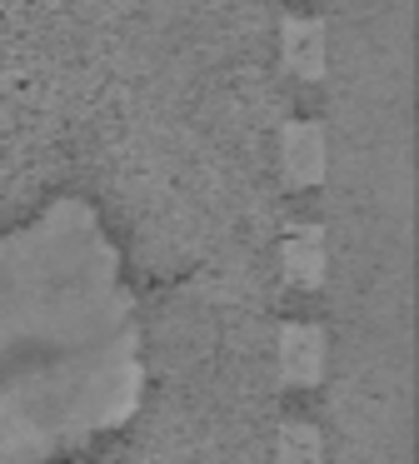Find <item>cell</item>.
I'll use <instances>...</instances> for the list:
<instances>
[{
    "mask_svg": "<svg viewBox=\"0 0 419 464\" xmlns=\"http://www.w3.org/2000/svg\"><path fill=\"white\" fill-rule=\"evenodd\" d=\"M279 374L289 384H319V374H325V334L315 324H289L279 334Z\"/></svg>",
    "mask_w": 419,
    "mask_h": 464,
    "instance_id": "cell-1",
    "label": "cell"
},
{
    "mask_svg": "<svg viewBox=\"0 0 419 464\" xmlns=\"http://www.w3.org/2000/svg\"><path fill=\"white\" fill-rule=\"evenodd\" d=\"M279 160H285L289 185H319L325 180V130L309 125V121L289 125L285 145H279Z\"/></svg>",
    "mask_w": 419,
    "mask_h": 464,
    "instance_id": "cell-2",
    "label": "cell"
},
{
    "mask_svg": "<svg viewBox=\"0 0 419 464\" xmlns=\"http://www.w3.org/2000/svg\"><path fill=\"white\" fill-rule=\"evenodd\" d=\"M285 275L295 285L325 280V235H319V225H295L285 235Z\"/></svg>",
    "mask_w": 419,
    "mask_h": 464,
    "instance_id": "cell-3",
    "label": "cell"
},
{
    "mask_svg": "<svg viewBox=\"0 0 419 464\" xmlns=\"http://www.w3.org/2000/svg\"><path fill=\"white\" fill-rule=\"evenodd\" d=\"M285 61L299 81H319L325 75V31L315 21H289L285 25Z\"/></svg>",
    "mask_w": 419,
    "mask_h": 464,
    "instance_id": "cell-4",
    "label": "cell"
},
{
    "mask_svg": "<svg viewBox=\"0 0 419 464\" xmlns=\"http://www.w3.org/2000/svg\"><path fill=\"white\" fill-rule=\"evenodd\" d=\"M275 454H279V459H299V464L319 459V434H315V424H305V420H295V424H279Z\"/></svg>",
    "mask_w": 419,
    "mask_h": 464,
    "instance_id": "cell-5",
    "label": "cell"
}]
</instances>
